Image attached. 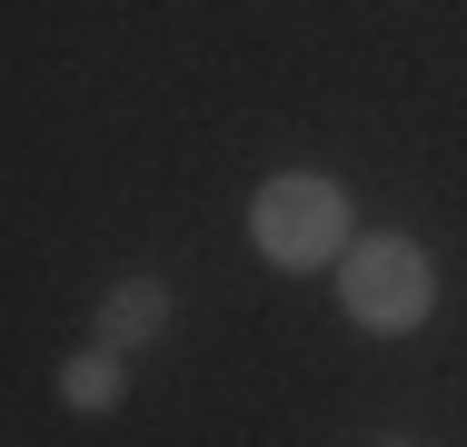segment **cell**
Here are the masks:
<instances>
[{"mask_svg": "<svg viewBox=\"0 0 467 447\" xmlns=\"http://www.w3.org/2000/svg\"><path fill=\"white\" fill-rule=\"evenodd\" d=\"M328 278H338L348 328H368V338H418L438 318V268H428V249L408 229H358Z\"/></svg>", "mask_w": 467, "mask_h": 447, "instance_id": "cell-1", "label": "cell"}, {"mask_svg": "<svg viewBox=\"0 0 467 447\" xmlns=\"http://www.w3.org/2000/svg\"><path fill=\"white\" fill-rule=\"evenodd\" d=\"M119 398H130V348L90 338L80 358H60V408H80V418H109Z\"/></svg>", "mask_w": 467, "mask_h": 447, "instance_id": "cell-4", "label": "cell"}, {"mask_svg": "<svg viewBox=\"0 0 467 447\" xmlns=\"http://www.w3.org/2000/svg\"><path fill=\"white\" fill-rule=\"evenodd\" d=\"M170 308H180V298H170V278H160V268H130V278L99 298L90 338H109V348L140 358V348H160V338H170Z\"/></svg>", "mask_w": 467, "mask_h": 447, "instance_id": "cell-3", "label": "cell"}, {"mask_svg": "<svg viewBox=\"0 0 467 447\" xmlns=\"http://www.w3.org/2000/svg\"><path fill=\"white\" fill-rule=\"evenodd\" d=\"M348 239H358V209L328 170H279L249 189V249L269 268H338Z\"/></svg>", "mask_w": 467, "mask_h": 447, "instance_id": "cell-2", "label": "cell"}]
</instances>
